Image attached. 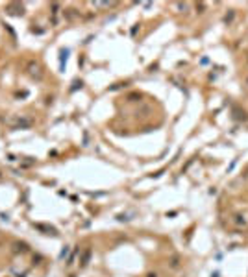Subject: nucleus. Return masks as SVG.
I'll return each mask as SVG.
<instances>
[{"mask_svg":"<svg viewBox=\"0 0 248 277\" xmlns=\"http://www.w3.org/2000/svg\"><path fill=\"white\" fill-rule=\"evenodd\" d=\"M11 128L13 129H20V128H30L32 126V120L30 118H24V116H17L15 120H9Z\"/></svg>","mask_w":248,"mask_h":277,"instance_id":"obj_1","label":"nucleus"},{"mask_svg":"<svg viewBox=\"0 0 248 277\" xmlns=\"http://www.w3.org/2000/svg\"><path fill=\"white\" fill-rule=\"evenodd\" d=\"M28 72H30L32 76H35V78H41V70H39V65H37L35 61H30V63H28Z\"/></svg>","mask_w":248,"mask_h":277,"instance_id":"obj_2","label":"nucleus"},{"mask_svg":"<svg viewBox=\"0 0 248 277\" xmlns=\"http://www.w3.org/2000/svg\"><path fill=\"white\" fill-rule=\"evenodd\" d=\"M7 11L11 13V15H22L24 11H22V6H19V4H9L7 6Z\"/></svg>","mask_w":248,"mask_h":277,"instance_id":"obj_3","label":"nucleus"},{"mask_svg":"<svg viewBox=\"0 0 248 277\" xmlns=\"http://www.w3.org/2000/svg\"><path fill=\"white\" fill-rule=\"evenodd\" d=\"M89 259H91V250L87 248V250L83 251V257H82V266H87V263H89Z\"/></svg>","mask_w":248,"mask_h":277,"instance_id":"obj_4","label":"nucleus"},{"mask_svg":"<svg viewBox=\"0 0 248 277\" xmlns=\"http://www.w3.org/2000/svg\"><path fill=\"white\" fill-rule=\"evenodd\" d=\"M15 250H17V251H26V250H28V246H26L24 242H20V244L17 242V244H15Z\"/></svg>","mask_w":248,"mask_h":277,"instance_id":"obj_5","label":"nucleus"},{"mask_svg":"<svg viewBox=\"0 0 248 277\" xmlns=\"http://www.w3.org/2000/svg\"><path fill=\"white\" fill-rule=\"evenodd\" d=\"M178 261H180V259H178V257H176V255H174V257H172V259H170V264H172V266H174V268H176V266H178Z\"/></svg>","mask_w":248,"mask_h":277,"instance_id":"obj_6","label":"nucleus"},{"mask_svg":"<svg viewBox=\"0 0 248 277\" xmlns=\"http://www.w3.org/2000/svg\"><path fill=\"white\" fill-rule=\"evenodd\" d=\"M235 222H237V224H246V220H245L243 216H237V220H235Z\"/></svg>","mask_w":248,"mask_h":277,"instance_id":"obj_7","label":"nucleus"},{"mask_svg":"<svg viewBox=\"0 0 248 277\" xmlns=\"http://www.w3.org/2000/svg\"><path fill=\"white\" fill-rule=\"evenodd\" d=\"M148 277H158V275H156V274H150V275H148Z\"/></svg>","mask_w":248,"mask_h":277,"instance_id":"obj_8","label":"nucleus"}]
</instances>
